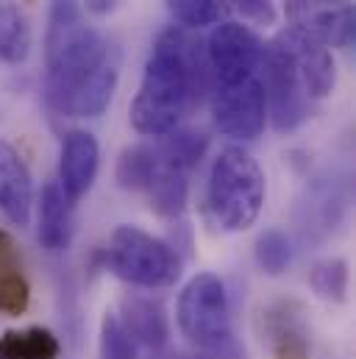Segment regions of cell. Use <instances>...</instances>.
Wrapping results in <instances>:
<instances>
[{
  "label": "cell",
  "mask_w": 356,
  "mask_h": 359,
  "mask_svg": "<svg viewBox=\"0 0 356 359\" xmlns=\"http://www.w3.org/2000/svg\"><path fill=\"white\" fill-rule=\"evenodd\" d=\"M120 81V50L84 22L78 0H50L45 97L62 117H100Z\"/></svg>",
  "instance_id": "obj_1"
},
{
  "label": "cell",
  "mask_w": 356,
  "mask_h": 359,
  "mask_svg": "<svg viewBox=\"0 0 356 359\" xmlns=\"http://www.w3.org/2000/svg\"><path fill=\"white\" fill-rule=\"evenodd\" d=\"M209 90L212 76L200 42L184 28H167L145 62L139 90L131 100V126L142 137H165Z\"/></svg>",
  "instance_id": "obj_2"
},
{
  "label": "cell",
  "mask_w": 356,
  "mask_h": 359,
  "mask_svg": "<svg viewBox=\"0 0 356 359\" xmlns=\"http://www.w3.org/2000/svg\"><path fill=\"white\" fill-rule=\"evenodd\" d=\"M265 173L259 162L240 145H228L212 165L206 203L223 231H248L265 206Z\"/></svg>",
  "instance_id": "obj_3"
},
{
  "label": "cell",
  "mask_w": 356,
  "mask_h": 359,
  "mask_svg": "<svg viewBox=\"0 0 356 359\" xmlns=\"http://www.w3.org/2000/svg\"><path fill=\"white\" fill-rule=\"evenodd\" d=\"M106 265L125 284L159 290L176 284L181 262L176 251L139 226H117L106 245Z\"/></svg>",
  "instance_id": "obj_4"
},
{
  "label": "cell",
  "mask_w": 356,
  "mask_h": 359,
  "mask_svg": "<svg viewBox=\"0 0 356 359\" xmlns=\"http://www.w3.org/2000/svg\"><path fill=\"white\" fill-rule=\"evenodd\" d=\"M176 323L192 348H212L234 340L231 304L220 276L198 273L184 284L176 304Z\"/></svg>",
  "instance_id": "obj_5"
},
{
  "label": "cell",
  "mask_w": 356,
  "mask_h": 359,
  "mask_svg": "<svg viewBox=\"0 0 356 359\" xmlns=\"http://www.w3.org/2000/svg\"><path fill=\"white\" fill-rule=\"evenodd\" d=\"M212 117L220 134L251 142L265 134L267 126V95L259 76H251L240 84H212L209 90Z\"/></svg>",
  "instance_id": "obj_6"
},
{
  "label": "cell",
  "mask_w": 356,
  "mask_h": 359,
  "mask_svg": "<svg viewBox=\"0 0 356 359\" xmlns=\"http://www.w3.org/2000/svg\"><path fill=\"white\" fill-rule=\"evenodd\" d=\"M203 50H206L212 84L226 87V84H240L251 76H259L265 45L248 25L223 20L212 28Z\"/></svg>",
  "instance_id": "obj_7"
},
{
  "label": "cell",
  "mask_w": 356,
  "mask_h": 359,
  "mask_svg": "<svg viewBox=\"0 0 356 359\" xmlns=\"http://www.w3.org/2000/svg\"><path fill=\"white\" fill-rule=\"evenodd\" d=\"M259 70H265L262 87L267 95V117L273 120L275 131H295L312 111V100L306 97V92L301 87V79L292 67V62L270 42L262 50V65Z\"/></svg>",
  "instance_id": "obj_8"
},
{
  "label": "cell",
  "mask_w": 356,
  "mask_h": 359,
  "mask_svg": "<svg viewBox=\"0 0 356 359\" xmlns=\"http://www.w3.org/2000/svg\"><path fill=\"white\" fill-rule=\"evenodd\" d=\"M273 45L292 62L301 87L306 92L309 100H320L326 95H331L337 87V62L331 56V48H326L323 42L295 31V28H284L275 34Z\"/></svg>",
  "instance_id": "obj_9"
},
{
  "label": "cell",
  "mask_w": 356,
  "mask_h": 359,
  "mask_svg": "<svg viewBox=\"0 0 356 359\" xmlns=\"http://www.w3.org/2000/svg\"><path fill=\"white\" fill-rule=\"evenodd\" d=\"M289 28L323 42L326 48H348L354 42L351 0H287Z\"/></svg>",
  "instance_id": "obj_10"
},
{
  "label": "cell",
  "mask_w": 356,
  "mask_h": 359,
  "mask_svg": "<svg viewBox=\"0 0 356 359\" xmlns=\"http://www.w3.org/2000/svg\"><path fill=\"white\" fill-rule=\"evenodd\" d=\"M97 165H100L97 140L84 128L67 131L62 140V151H59V181L56 184L62 187L64 198L73 206L92 189Z\"/></svg>",
  "instance_id": "obj_11"
},
{
  "label": "cell",
  "mask_w": 356,
  "mask_h": 359,
  "mask_svg": "<svg viewBox=\"0 0 356 359\" xmlns=\"http://www.w3.org/2000/svg\"><path fill=\"white\" fill-rule=\"evenodd\" d=\"M34 209V179L20 151L0 140V212L11 226L25 229Z\"/></svg>",
  "instance_id": "obj_12"
},
{
  "label": "cell",
  "mask_w": 356,
  "mask_h": 359,
  "mask_svg": "<svg viewBox=\"0 0 356 359\" xmlns=\"http://www.w3.org/2000/svg\"><path fill=\"white\" fill-rule=\"evenodd\" d=\"M117 318L137 346H145L151 351H162L170 343V320H167L162 301L131 295L123 301V312Z\"/></svg>",
  "instance_id": "obj_13"
},
{
  "label": "cell",
  "mask_w": 356,
  "mask_h": 359,
  "mask_svg": "<svg viewBox=\"0 0 356 359\" xmlns=\"http://www.w3.org/2000/svg\"><path fill=\"white\" fill-rule=\"evenodd\" d=\"M31 306V281L14 237L0 229V315L20 318Z\"/></svg>",
  "instance_id": "obj_14"
},
{
  "label": "cell",
  "mask_w": 356,
  "mask_h": 359,
  "mask_svg": "<svg viewBox=\"0 0 356 359\" xmlns=\"http://www.w3.org/2000/svg\"><path fill=\"white\" fill-rule=\"evenodd\" d=\"M36 240L45 251H64L73 240V203L64 198L56 181L45 184L39 195V226Z\"/></svg>",
  "instance_id": "obj_15"
},
{
  "label": "cell",
  "mask_w": 356,
  "mask_h": 359,
  "mask_svg": "<svg viewBox=\"0 0 356 359\" xmlns=\"http://www.w3.org/2000/svg\"><path fill=\"white\" fill-rule=\"evenodd\" d=\"M59 337L45 326L11 329L0 337V359H59Z\"/></svg>",
  "instance_id": "obj_16"
},
{
  "label": "cell",
  "mask_w": 356,
  "mask_h": 359,
  "mask_svg": "<svg viewBox=\"0 0 356 359\" xmlns=\"http://www.w3.org/2000/svg\"><path fill=\"white\" fill-rule=\"evenodd\" d=\"M209 148V137L198 128H173L170 134L162 137V142L156 145V154L162 159V165L189 173L206 154Z\"/></svg>",
  "instance_id": "obj_17"
},
{
  "label": "cell",
  "mask_w": 356,
  "mask_h": 359,
  "mask_svg": "<svg viewBox=\"0 0 356 359\" xmlns=\"http://www.w3.org/2000/svg\"><path fill=\"white\" fill-rule=\"evenodd\" d=\"M31 53V25L17 3H0V62L22 65Z\"/></svg>",
  "instance_id": "obj_18"
},
{
  "label": "cell",
  "mask_w": 356,
  "mask_h": 359,
  "mask_svg": "<svg viewBox=\"0 0 356 359\" xmlns=\"http://www.w3.org/2000/svg\"><path fill=\"white\" fill-rule=\"evenodd\" d=\"M189 173H181L173 170L167 165H162L159 159V170L153 181L148 184V201H151V209L159 215V217H178L186 206V192H189Z\"/></svg>",
  "instance_id": "obj_19"
},
{
  "label": "cell",
  "mask_w": 356,
  "mask_h": 359,
  "mask_svg": "<svg viewBox=\"0 0 356 359\" xmlns=\"http://www.w3.org/2000/svg\"><path fill=\"white\" fill-rule=\"evenodd\" d=\"M159 170V154L153 145H128L117 156L114 179L128 192H145Z\"/></svg>",
  "instance_id": "obj_20"
},
{
  "label": "cell",
  "mask_w": 356,
  "mask_h": 359,
  "mask_svg": "<svg viewBox=\"0 0 356 359\" xmlns=\"http://www.w3.org/2000/svg\"><path fill=\"white\" fill-rule=\"evenodd\" d=\"M348 262L340 259V257H326V259H317L312 268H309V284L315 290L317 298L323 301H331V304H343L345 295H348Z\"/></svg>",
  "instance_id": "obj_21"
},
{
  "label": "cell",
  "mask_w": 356,
  "mask_h": 359,
  "mask_svg": "<svg viewBox=\"0 0 356 359\" xmlns=\"http://www.w3.org/2000/svg\"><path fill=\"white\" fill-rule=\"evenodd\" d=\"M167 11L184 28H206L228 17L231 0H167Z\"/></svg>",
  "instance_id": "obj_22"
},
{
  "label": "cell",
  "mask_w": 356,
  "mask_h": 359,
  "mask_svg": "<svg viewBox=\"0 0 356 359\" xmlns=\"http://www.w3.org/2000/svg\"><path fill=\"white\" fill-rule=\"evenodd\" d=\"M254 259L262 273L267 276H281L292 262V243L281 229H267L256 237L254 245Z\"/></svg>",
  "instance_id": "obj_23"
},
{
  "label": "cell",
  "mask_w": 356,
  "mask_h": 359,
  "mask_svg": "<svg viewBox=\"0 0 356 359\" xmlns=\"http://www.w3.org/2000/svg\"><path fill=\"white\" fill-rule=\"evenodd\" d=\"M273 332V359H309V340L303 329L287 315H278L270 323Z\"/></svg>",
  "instance_id": "obj_24"
},
{
  "label": "cell",
  "mask_w": 356,
  "mask_h": 359,
  "mask_svg": "<svg viewBox=\"0 0 356 359\" xmlns=\"http://www.w3.org/2000/svg\"><path fill=\"white\" fill-rule=\"evenodd\" d=\"M97 354L100 359H137V343L128 337V332L123 329V323L114 312H106L100 320Z\"/></svg>",
  "instance_id": "obj_25"
},
{
  "label": "cell",
  "mask_w": 356,
  "mask_h": 359,
  "mask_svg": "<svg viewBox=\"0 0 356 359\" xmlns=\"http://www.w3.org/2000/svg\"><path fill=\"white\" fill-rule=\"evenodd\" d=\"M231 8H237L245 20L256 25H273L275 20V8L270 0H231Z\"/></svg>",
  "instance_id": "obj_26"
},
{
  "label": "cell",
  "mask_w": 356,
  "mask_h": 359,
  "mask_svg": "<svg viewBox=\"0 0 356 359\" xmlns=\"http://www.w3.org/2000/svg\"><path fill=\"white\" fill-rule=\"evenodd\" d=\"M184 359H248L245 348L234 340L223 343V346H212V348H192Z\"/></svg>",
  "instance_id": "obj_27"
},
{
  "label": "cell",
  "mask_w": 356,
  "mask_h": 359,
  "mask_svg": "<svg viewBox=\"0 0 356 359\" xmlns=\"http://www.w3.org/2000/svg\"><path fill=\"white\" fill-rule=\"evenodd\" d=\"M84 6L95 17H106V14H111L120 6V0H84Z\"/></svg>",
  "instance_id": "obj_28"
}]
</instances>
